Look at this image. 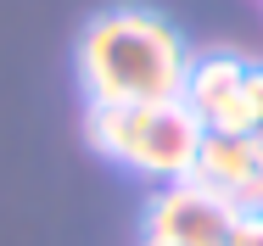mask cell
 I'll return each mask as SVG.
<instances>
[{"mask_svg":"<svg viewBox=\"0 0 263 246\" xmlns=\"http://www.w3.org/2000/svg\"><path fill=\"white\" fill-rule=\"evenodd\" d=\"M191 73V50L179 28L140 11V6H112L84 23L79 34V84L90 106H152L179 101Z\"/></svg>","mask_w":263,"mask_h":246,"instance_id":"obj_1","label":"cell"},{"mask_svg":"<svg viewBox=\"0 0 263 246\" xmlns=\"http://www.w3.org/2000/svg\"><path fill=\"white\" fill-rule=\"evenodd\" d=\"M84 135L90 146L112 157L118 168L152 179V185H174L196 174L202 157V118L185 101H152V106H90L84 112Z\"/></svg>","mask_w":263,"mask_h":246,"instance_id":"obj_2","label":"cell"},{"mask_svg":"<svg viewBox=\"0 0 263 246\" xmlns=\"http://www.w3.org/2000/svg\"><path fill=\"white\" fill-rule=\"evenodd\" d=\"M235 207L230 196L208 191L202 179H174L157 185V196L140 213V241L146 246H224L235 230Z\"/></svg>","mask_w":263,"mask_h":246,"instance_id":"obj_3","label":"cell"},{"mask_svg":"<svg viewBox=\"0 0 263 246\" xmlns=\"http://www.w3.org/2000/svg\"><path fill=\"white\" fill-rule=\"evenodd\" d=\"M247 67L241 56L230 50H208V56H191V73H185V106L202 118L208 135H252L258 118H252V101H247Z\"/></svg>","mask_w":263,"mask_h":246,"instance_id":"obj_4","label":"cell"},{"mask_svg":"<svg viewBox=\"0 0 263 246\" xmlns=\"http://www.w3.org/2000/svg\"><path fill=\"white\" fill-rule=\"evenodd\" d=\"M252 168H258V146H252V135H208L191 179H202L208 191L230 196V191H235Z\"/></svg>","mask_w":263,"mask_h":246,"instance_id":"obj_5","label":"cell"},{"mask_svg":"<svg viewBox=\"0 0 263 246\" xmlns=\"http://www.w3.org/2000/svg\"><path fill=\"white\" fill-rule=\"evenodd\" d=\"M224 246H263V213H241Z\"/></svg>","mask_w":263,"mask_h":246,"instance_id":"obj_6","label":"cell"},{"mask_svg":"<svg viewBox=\"0 0 263 246\" xmlns=\"http://www.w3.org/2000/svg\"><path fill=\"white\" fill-rule=\"evenodd\" d=\"M247 101H252V118H258V129H263V62L247 67ZM258 129H252V135H258Z\"/></svg>","mask_w":263,"mask_h":246,"instance_id":"obj_7","label":"cell"},{"mask_svg":"<svg viewBox=\"0 0 263 246\" xmlns=\"http://www.w3.org/2000/svg\"><path fill=\"white\" fill-rule=\"evenodd\" d=\"M252 146H258V162H263V129H258V135H252Z\"/></svg>","mask_w":263,"mask_h":246,"instance_id":"obj_8","label":"cell"}]
</instances>
